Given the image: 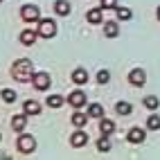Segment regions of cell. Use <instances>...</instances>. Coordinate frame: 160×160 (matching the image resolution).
Listing matches in <instances>:
<instances>
[{
    "label": "cell",
    "mask_w": 160,
    "mask_h": 160,
    "mask_svg": "<svg viewBox=\"0 0 160 160\" xmlns=\"http://www.w3.org/2000/svg\"><path fill=\"white\" fill-rule=\"evenodd\" d=\"M108 77H111L108 70H99L97 72V83H108Z\"/></svg>",
    "instance_id": "4316f807"
},
{
    "label": "cell",
    "mask_w": 160,
    "mask_h": 160,
    "mask_svg": "<svg viewBox=\"0 0 160 160\" xmlns=\"http://www.w3.org/2000/svg\"><path fill=\"white\" fill-rule=\"evenodd\" d=\"M115 111L120 113V115H129V113L133 111V106H131L129 102H117V104H115Z\"/></svg>",
    "instance_id": "e0dca14e"
},
{
    "label": "cell",
    "mask_w": 160,
    "mask_h": 160,
    "mask_svg": "<svg viewBox=\"0 0 160 160\" xmlns=\"http://www.w3.org/2000/svg\"><path fill=\"white\" fill-rule=\"evenodd\" d=\"M86 122H88V115H83V113H74L72 115V124L79 126V129H81V126H86Z\"/></svg>",
    "instance_id": "d6986e66"
},
{
    "label": "cell",
    "mask_w": 160,
    "mask_h": 160,
    "mask_svg": "<svg viewBox=\"0 0 160 160\" xmlns=\"http://www.w3.org/2000/svg\"><path fill=\"white\" fill-rule=\"evenodd\" d=\"M86 18H88V23H92V25H97V23H102V12H99V9H90Z\"/></svg>",
    "instance_id": "44dd1931"
},
{
    "label": "cell",
    "mask_w": 160,
    "mask_h": 160,
    "mask_svg": "<svg viewBox=\"0 0 160 160\" xmlns=\"http://www.w3.org/2000/svg\"><path fill=\"white\" fill-rule=\"evenodd\" d=\"M144 106H147V108H151V111H156L158 106H160V102H158V97H153V95H149V97L144 99Z\"/></svg>",
    "instance_id": "cb8c5ba5"
},
{
    "label": "cell",
    "mask_w": 160,
    "mask_h": 160,
    "mask_svg": "<svg viewBox=\"0 0 160 160\" xmlns=\"http://www.w3.org/2000/svg\"><path fill=\"white\" fill-rule=\"evenodd\" d=\"M142 140H144V131H142V129H131V131H129V142L140 144Z\"/></svg>",
    "instance_id": "7c38bea8"
},
{
    "label": "cell",
    "mask_w": 160,
    "mask_h": 160,
    "mask_svg": "<svg viewBox=\"0 0 160 160\" xmlns=\"http://www.w3.org/2000/svg\"><path fill=\"white\" fill-rule=\"evenodd\" d=\"M12 77L18 79V81H32V77H34V66H32V61L18 59L12 66Z\"/></svg>",
    "instance_id": "6da1fadb"
},
{
    "label": "cell",
    "mask_w": 160,
    "mask_h": 160,
    "mask_svg": "<svg viewBox=\"0 0 160 160\" xmlns=\"http://www.w3.org/2000/svg\"><path fill=\"white\" fill-rule=\"evenodd\" d=\"M97 149H99V151H108V149H111V140H108V138H99V140H97Z\"/></svg>",
    "instance_id": "484cf974"
},
{
    "label": "cell",
    "mask_w": 160,
    "mask_h": 160,
    "mask_svg": "<svg viewBox=\"0 0 160 160\" xmlns=\"http://www.w3.org/2000/svg\"><path fill=\"white\" fill-rule=\"evenodd\" d=\"M86 142H88V135L83 133V131H77V133L70 138V144H72V147H83Z\"/></svg>",
    "instance_id": "8fae6325"
},
{
    "label": "cell",
    "mask_w": 160,
    "mask_h": 160,
    "mask_svg": "<svg viewBox=\"0 0 160 160\" xmlns=\"http://www.w3.org/2000/svg\"><path fill=\"white\" fill-rule=\"evenodd\" d=\"M102 7L104 9H113V7H117V0H102Z\"/></svg>",
    "instance_id": "83f0119b"
},
{
    "label": "cell",
    "mask_w": 160,
    "mask_h": 160,
    "mask_svg": "<svg viewBox=\"0 0 160 160\" xmlns=\"http://www.w3.org/2000/svg\"><path fill=\"white\" fill-rule=\"evenodd\" d=\"M20 16H23L25 23H36V20H41V12H38L36 5H25L20 9Z\"/></svg>",
    "instance_id": "3957f363"
},
{
    "label": "cell",
    "mask_w": 160,
    "mask_h": 160,
    "mask_svg": "<svg viewBox=\"0 0 160 160\" xmlns=\"http://www.w3.org/2000/svg\"><path fill=\"white\" fill-rule=\"evenodd\" d=\"M0 2H2V0H0Z\"/></svg>",
    "instance_id": "f546056e"
},
{
    "label": "cell",
    "mask_w": 160,
    "mask_h": 160,
    "mask_svg": "<svg viewBox=\"0 0 160 160\" xmlns=\"http://www.w3.org/2000/svg\"><path fill=\"white\" fill-rule=\"evenodd\" d=\"M57 34V25H54V20H38V36H43V38H52Z\"/></svg>",
    "instance_id": "7a4b0ae2"
},
{
    "label": "cell",
    "mask_w": 160,
    "mask_h": 160,
    "mask_svg": "<svg viewBox=\"0 0 160 160\" xmlns=\"http://www.w3.org/2000/svg\"><path fill=\"white\" fill-rule=\"evenodd\" d=\"M61 104H63V97H59V95H50V97H48V106H50V108H59Z\"/></svg>",
    "instance_id": "603a6c76"
},
{
    "label": "cell",
    "mask_w": 160,
    "mask_h": 160,
    "mask_svg": "<svg viewBox=\"0 0 160 160\" xmlns=\"http://www.w3.org/2000/svg\"><path fill=\"white\" fill-rule=\"evenodd\" d=\"M104 34L108 36V38H115L117 34H120V29H117V23H113V20H111V23H106V25H104Z\"/></svg>",
    "instance_id": "9a60e30c"
},
{
    "label": "cell",
    "mask_w": 160,
    "mask_h": 160,
    "mask_svg": "<svg viewBox=\"0 0 160 160\" xmlns=\"http://www.w3.org/2000/svg\"><path fill=\"white\" fill-rule=\"evenodd\" d=\"M147 129H149V131H158V129H160V117H158V115H151V117L147 120Z\"/></svg>",
    "instance_id": "7402d4cb"
},
{
    "label": "cell",
    "mask_w": 160,
    "mask_h": 160,
    "mask_svg": "<svg viewBox=\"0 0 160 160\" xmlns=\"http://www.w3.org/2000/svg\"><path fill=\"white\" fill-rule=\"evenodd\" d=\"M25 126H27V117L25 115H14L12 117V129L14 131H23Z\"/></svg>",
    "instance_id": "9c48e42d"
},
{
    "label": "cell",
    "mask_w": 160,
    "mask_h": 160,
    "mask_svg": "<svg viewBox=\"0 0 160 160\" xmlns=\"http://www.w3.org/2000/svg\"><path fill=\"white\" fill-rule=\"evenodd\" d=\"M72 81L74 83H86L88 81V72L83 70V68H77V70L72 72Z\"/></svg>",
    "instance_id": "4fadbf2b"
},
{
    "label": "cell",
    "mask_w": 160,
    "mask_h": 160,
    "mask_svg": "<svg viewBox=\"0 0 160 160\" xmlns=\"http://www.w3.org/2000/svg\"><path fill=\"white\" fill-rule=\"evenodd\" d=\"M50 74L48 72H34V77H32V83H34V88L36 90H48L52 83H50Z\"/></svg>",
    "instance_id": "277c9868"
},
{
    "label": "cell",
    "mask_w": 160,
    "mask_h": 160,
    "mask_svg": "<svg viewBox=\"0 0 160 160\" xmlns=\"http://www.w3.org/2000/svg\"><path fill=\"white\" fill-rule=\"evenodd\" d=\"M129 81L133 83V86L142 88V86H144V70H140V68L131 70V72H129Z\"/></svg>",
    "instance_id": "52a82bcc"
},
{
    "label": "cell",
    "mask_w": 160,
    "mask_h": 160,
    "mask_svg": "<svg viewBox=\"0 0 160 160\" xmlns=\"http://www.w3.org/2000/svg\"><path fill=\"white\" fill-rule=\"evenodd\" d=\"M88 117H104V106H102V104H90Z\"/></svg>",
    "instance_id": "ac0fdd59"
},
{
    "label": "cell",
    "mask_w": 160,
    "mask_h": 160,
    "mask_svg": "<svg viewBox=\"0 0 160 160\" xmlns=\"http://www.w3.org/2000/svg\"><path fill=\"white\" fill-rule=\"evenodd\" d=\"M158 18H160V7H158Z\"/></svg>",
    "instance_id": "f1b7e54d"
},
{
    "label": "cell",
    "mask_w": 160,
    "mask_h": 160,
    "mask_svg": "<svg viewBox=\"0 0 160 160\" xmlns=\"http://www.w3.org/2000/svg\"><path fill=\"white\" fill-rule=\"evenodd\" d=\"M0 138H2V135H0Z\"/></svg>",
    "instance_id": "4dcf8cb0"
},
{
    "label": "cell",
    "mask_w": 160,
    "mask_h": 160,
    "mask_svg": "<svg viewBox=\"0 0 160 160\" xmlns=\"http://www.w3.org/2000/svg\"><path fill=\"white\" fill-rule=\"evenodd\" d=\"M115 14H117V18L120 20H131V9H126V7H115Z\"/></svg>",
    "instance_id": "ffe728a7"
},
{
    "label": "cell",
    "mask_w": 160,
    "mask_h": 160,
    "mask_svg": "<svg viewBox=\"0 0 160 160\" xmlns=\"http://www.w3.org/2000/svg\"><path fill=\"white\" fill-rule=\"evenodd\" d=\"M2 99H5L7 104H14V102H16V92H14L12 88H5V90H2Z\"/></svg>",
    "instance_id": "d4e9b609"
},
{
    "label": "cell",
    "mask_w": 160,
    "mask_h": 160,
    "mask_svg": "<svg viewBox=\"0 0 160 160\" xmlns=\"http://www.w3.org/2000/svg\"><path fill=\"white\" fill-rule=\"evenodd\" d=\"M36 149V140L32 135H20L18 138V151L20 153H32Z\"/></svg>",
    "instance_id": "5b68a950"
},
{
    "label": "cell",
    "mask_w": 160,
    "mask_h": 160,
    "mask_svg": "<svg viewBox=\"0 0 160 160\" xmlns=\"http://www.w3.org/2000/svg\"><path fill=\"white\" fill-rule=\"evenodd\" d=\"M23 111H25V115H38L41 113V104L34 102V99H27L23 104Z\"/></svg>",
    "instance_id": "ba28073f"
},
{
    "label": "cell",
    "mask_w": 160,
    "mask_h": 160,
    "mask_svg": "<svg viewBox=\"0 0 160 160\" xmlns=\"http://www.w3.org/2000/svg\"><path fill=\"white\" fill-rule=\"evenodd\" d=\"M68 104L74 106V108H81V106L86 104V95H83L81 90H74V92L68 95Z\"/></svg>",
    "instance_id": "8992f818"
},
{
    "label": "cell",
    "mask_w": 160,
    "mask_h": 160,
    "mask_svg": "<svg viewBox=\"0 0 160 160\" xmlns=\"http://www.w3.org/2000/svg\"><path fill=\"white\" fill-rule=\"evenodd\" d=\"M54 12L59 16H68L70 14V2H68V0H57V2H54Z\"/></svg>",
    "instance_id": "30bf717a"
},
{
    "label": "cell",
    "mask_w": 160,
    "mask_h": 160,
    "mask_svg": "<svg viewBox=\"0 0 160 160\" xmlns=\"http://www.w3.org/2000/svg\"><path fill=\"white\" fill-rule=\"evenodd\" d=\"M99 129H102L104 135H111L113 129H115V122H113V120H102V122H99Z\"/></svg>",
    "instance_id": "2e32d148"
},
{
    "label": "cell",
    "mask_w": 160,
    "mask_h": 160,
    "mask_svg": "<svg viewBox=\"0 0 160 160\" xmlns=\"http://www.w3.org/2000/svg\"><path fill=\"white\" fill-rule=\"evenodd\" d=\"M36 41V32H32V29H25L23 34H20V43L23 45H32Z\"/></svg>",
    "instance_id": "5bb4252c"
}]
</instances>
